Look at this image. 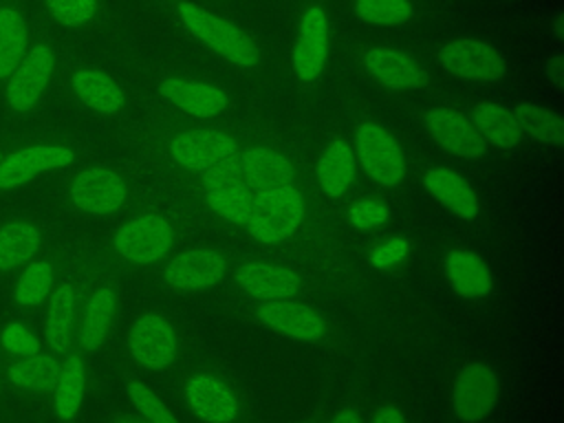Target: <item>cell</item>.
Wrapping results in <instances>:
<instances>
[{
  "label": "cell",
  "instance_id": "obj_1",
  "mask_svg": "<svg viewBox=\"0 0 564 423\" xmlns=\"http://www.w3.org/2000/svg\"><path fill=\"white\" fill-rule=\"evenodd\" d=\"M82 152L75 141L40 130H7L0 134V198L77 165Z\"/></svg>",
  "mask_w": 564,
  "mask_h": 423
},
{
  "label": "cell",
  "instance_id": "obj_2",
  "mask_svg": "<svg viewBox=\"0 0 564 423\" xmlns=\"http://www.w3.org/2000/svg\"><path fill=\"white\" fill-rule=\"evenodd\" d=\"M59 70V53L53 40L33 29V40L0 90V112L9 123L33 117L46 101V95Z\"/></svg>",
  "mask_w": 564,
  "mask_h": 423
},
{
  "label": "cell",
  "instance_id": "obj_3",
  "mask_svg": "<svg viewBox=\"0 0 564 423\" xmlns=\"http://www.w3.org/2000/svg\"><path fill=\"white\" fill-rule=\"evenodd\" d=\"M128 196L130 183L126 174L104 163H93L75 170L64 185V198L68 207L77 214L93 218L115 216L123 209Z\"/></svg>",
  "mask_w": 564,
  "mask_h": 423
},
{
  "label": "cell",
  "instance_id": "obj_4",
  "mask_svg": "<svg viewBox=\"0 0 564 423\" xmlns=\"http://www.w3.org/2000/svg\"><path fill=\"white\" fill-rule=\"evenodd\" d=\"M176 13L185 31L218 57L240 68H253L258 64V46L234 22L216 13H209L207 9L194 2H181L176 7Z\"/></svg>",
  "mask_w": 564,
  "mask_h": 423
},
{
  "label": "cell",
  "instance_id": "obj_5",
  "mask_svg": "<svg viewBox=\"0 0 564 423\" xmlns=\"http://www.w3.org/2000/svg\"><path fill=\"white\" fill-rule=\"evenodd\" d=\"M306 196L300 187L289 185L267 194H258L245 223L247 234L262 245H280L289 240L306 218Z\"/></svg>",
  "mask_w": 564,
  "mask_h": 423
},
{
  "label": "cell",
  "instance_id": "obj_6",
  "mask_svg": "<svg viewBox=\"0 0 564 423\" xmlns=\"http://www.w3.org/2000/svg\"><path fill=\"white\" fill-rule=\"evenodd\" d=\"M176 242L174 225L161 214H139L123 220L112 238V253L132 267H150L161 262Z\"/></svg>",
  "mask_w": 564,
  "mask_h": 423
},
{
  "label": "cell",
  "instance_id": "obj_7",
  "mask_svg": "<svg viewBox=\"0 0 564 423\" xmlns=\"http://www.w3.org/2000/svg\"><path fill=\"white\" fill-rule=\"evenodd\" d=\"M352 152L364 174L381 187H397L408 174V161L401 143L377 121H364L355 128Z\"/></svg>",
  "mask_w": 564,
  "mask_h": 423
},
{
  "label": "cell",
  "instance_id": "obj_8",
  "mask_svg": "<svg viewBox=\"0 0 564 423\" xmlns=\"http://www.w3.org/2000/svg\"><path fill=\"white\" fill-rule=\"evenodd\" d=\"M170 159L189 172H209L238 156V141L227 130L189 128L176 132L167 143Z\"/></svg>",
  "mask_w": 564,
  "mask_h": 423
},
{
  "label": "cell",
  "instance_id": "obj_9",
  "mask_svg": "<svg viewBox=\"0 0 564 423\" xmlns=\"http://www.w3.org/2000/svg\"><path fill=\"white\" fill-rule=\"evenodd\" d=\"M66 273V258L57 249H44L24 264L4 289V297L15 313H35L44 306L57 282Z\"/></svg>",
  "mask_w": 564,
  "mask_h": 423
},
{
  "label": "cell",
  "instance_id": "obj_10",
  "mask_svg": "<svg viewBox=\"0 0 564 423\" xmlns=\"http://www.w3.org/2000/svg\"><path fill=\"white\" fill-rule=\"evenodd\" d=\"M438 66L458 79L467 82H498L507 75L502 53L478 37H454L438 48Z\"/></svg>",
  "mask_w": 564,
  "mask_h": 423
},
{
  "label": "cell",
  "instance_id": "obj_11",
  "mask_svg": "<svg viewBox=\"0 0 564 423\" xmlns=\"http://www.w3.org/2000/svg\"><path fill=\"white\" fill-rule=\"evenodd\" d=\"M82 280L75 273H64L42 311V341L57 357L75 346V324L82 302Z\"/></svg>",
  "mask_w": 564,
  "mask_h": 423
},
{
  "label": "cell",
  "instance_id": "obj_12",
  "mask_svg": "<svg viewBox=\"0 0 564 423\" xmlns=\"http://www.w3.org/2000/svg\"><path fill=\"white\" fill-rule=\"evenodd\" d=\"M48 247L46 227L24 214H13L0 220V293L9 286L15 273Z\"/></svg>",
  "mask_w": 564,
  "mask_h": 423
},
{
  "label": "cell",
  "instance_id": "obj_13",
  "mask_svg": "<svg viewBox=\"0 0 564 423\" xmlns=\"http://www.w3.org/2000/svg\"><path fill=\"white\" fill-rule=\"evenodd\" d=\"M128 352L145 370H165L178 355V335L163 313H141L128 330Z\"/></svg>",
  "mask_w": 564,
  "mask_h": 423
},
{
  "label": "cell",
  "instance_id": "obj_14",
  "mask_svg": "<svg viewBox=\"0 0 564 423\" xmlns=\"http://www.w3.org/2000/svg\"><path fill=\"white\" fill-rule=\"evenodd\" d=\"M500 397V379L485 361L465 364L452 383V410L463 423L487 419Z\"/></svg>",
  "mask_w": 564,
  "mask_h": 423
},
{
  "label": "cell",
  "instance_id": "obj_15",
  "mask_svg": "<svg viewBox=\"0 0 564 423\" xmlns=\"http://www.w3.org/2000/svg\"><path fill=\"white\" fill-rule=\"evenodd\" d=\"M200 187H203V200L214 216L231 225L247 223L256 194L242 181L236 159L205 172Z\"/></svg>",
  "mask_w": 564,
  "mask_h": 423
},
{
  "label": "cell",
  "instance_id": "obj_16",
  "mask_svg": "<svg viewBox=\"0 0 564 423\" xmlns=\"http://www.w3.org/2000/svg\"><path fill=\"white\" fill-rule=\"evenodd\" d=\"M119 295L110 282H99L82 289V302L75 324V346L84 355L97 352L117 319Z\"/></svg>",
  "mask_w": 564,
  "mask_h": 423
},
{
  "label": "cell",
  "instance_id": "obj_17",
  "mask_svg": "<svg viewBox=\"0 0 564 423\" xmlns=\"http://www.w3.org/2000/svg\"><path fill=\"white\" fill-rule=\"evenodd\" d=\"M227 273V258L214 247H189L174 253L163 267V282L183 293L207 291Z\"/></svg>",
  "mask_w": 564,
  "mask_h": 423
},
{
  "label": "cell",
  "instance_id": "obj_18",
  "mask_svg": "<svg viewBox=\"0 0 564 423\" xmlns=\"http://www.w3.org/2000/svg\"><path fill=\"white\" fill-rule=\"evenodd\" d=\"M423 126L427 134L441 145L445 152L465 159L478 161L485 156L487 145L480 139L478 130L474 128L471 119L454 108L432 106L423 112Z\"/></svg>",
  "mask_w": 564,
  "mask_h": 423
},
{
  "label": "cell",
  "instance_id": "obj_19",
  "mask_svg": "<svg viewBox=\"0 0 564 423\" xmlns=\"http://www.w3.org/2000/svg\"><path fill=\"white\" fill-rule=\"evenodd\" d=\"M328 59V18L319 4H311L300 22L291 51V64L300 82L319 79Z\"/></svg>",
  "mask_w": 564,
  "mask_h": 423
},
{
  "label": "cell",
  "instance_id": "obj_20",
  "mask_svg": "<svg viewBox=\"0 0 564 423\" xmlns=\"http://www.w3.org/2000/svg\"><path fill=\"white\" fill-rule=\"evenodd\" d=\"M236 286L253 300H293L302 289V278L273 260H245L234 271Z\"/></svg>",
  "mask_w": 564,
  "mask_h": 423
},
{
  "label": "cell",
  "instance_id": "obj_21",
  "mask_svg": "<svg viewBox=\"0 0 564 423\" xmlns=\"http://www.w3.org/2000/svg\"><path fill=\"white\" fill-rule=\"evenodd\" d=\"M256 319L295 341H319L326 335V319L315 308L295 300H271L256 306Z\"/></svg>",
  "mask_w": 564,
  "mask_h": 423
},
{
  "label": "cell",
  "instance_id": "obj_22",
  "mask_svg": "<svg viewBox=\"0 0 564 423\" xmlns=\"http://www.w3.org/2000/svg\"><path fill=\"white\" fill-rule=\"evenodd\" d=\"M185 403L203 423H234L240 412L236 392L220 377L196 372L185 383Z\"/></svg>",
  "mask_w": 564,
  "mask_h": 423
},
{
  "label": "cell",
  "instance_id": "obj_23",
  "mask_svg": "<svg viewBox=\"0 0 564 423\" xmlns=\"http://www.w3.org/2000/svg\"><path fill=\"white\" fill-rule=\"evenodd\" d=\"M236 165L240 170L242 181L251 187V192L267 194L280 187H289L295 181V167L291 159L269 145H249L236 156Z\"/></svg>",
  "mask_w": 564,
  "mask_h": 423
},
{
  "label": "cell",
  "instance_id": "obj_24",
  "mask_svg": "<svg viewBox=\"0 0 564 423\" xmlns=\"http://www.w3.org/2000/svg\"><path fill=\"white\" fill-rule=\"evenodd\" d=\"M159 95L196 119H214L229 106V97L220 86L176 75L159 82Z\"/></svg>",
  "mask_w": 564,
  "mask_h": 423
},
{
  "label": "cell",
  "instance_id": "obj_25",
  "mask_svg": "<svg viewBox=\"0 0 564 423\" xmlns=\"http://www.w3.org/2000/svg\"><path fill=\"white\" fill-rule=\"evenodd\" d=\"M73 99L95 115H117L126 106V93L115 77L95 66H75L66 82Z\"/></svg>",
  "mask_w": 564,
  "mask_h": 423
},
{
  "label": "cell",
  "instance_id": "obj_26",
  "mask_svg": "<svg viewBox=\"0 0 564 423\" xmlns=\"http://www.w3.org/2000/svg\"><path fill=\"white\" fill-rule=\"evenodd\" d=\"M425 194L454 214L458 220H474L480 214V198L471 183L452 167H430L421 176Z\"/></svg>",
  "mask_w": 564,
  "mask_h": 423
},
{
  "label": "cell",
  "instance_id": "obj_27",
  "mask_svg": "<svg viewBox=\"0 0 564 423\" xmlns=\"http://www.w3.org/2000/svg\"><path fill=\"white\" fill-rule=\"evenodd\" d=\"M366 73L390 90H416L427 84V73L403 51L372 46L361 57Z\"/></svg>",
  "mask_w": 564,
  "mask_h": 423
},
{
  "label": "cell",
  "instance_id": "obj_28",
  "mask_svg": "<svg viewBox=\"0 0 564 423\" xmlns=\"http://www.w3.org/2000/svg\"><path fill=\"white\" fill-rule=\"evenodd\" d=\"M33 40L24 0H0V90Z\"/></svg>",
  "mask_w": 564,
  "mask_h": 423
},
{
  "label": "cell",
  "instance_id": "obj_29",
  "mask_svg": "<svg viewBox=\"0 0 564 423\" xmlns=\"http://www.w3.org/2000/svg\"><path fill=\"white\" fill-rule=\"evenodd\" d=\"M443 271L449 289L463 300H482L494 289L489 264L469 249H449L443 260Z\"/></svg>",
  "mask_w": 564,
  "mask_h": 423
},
{
  "label": "cell",
  "instance_id": "obj_30",
  "mask_svg": "<svg viewBox=\"0 0 564 423\" xmlns=\"http://www.w3.org/2000/svg\"><path fill=\"white\" fill-rule=\"evenodd\" d=\"M355 176H357V161H355L352 145L341 137L330 139L322 148L315 163L317 187L328 198H341L352 187Z\"/></svg>",
  "mask_w": 564,
  "mask_h": 423
},
{
  "label": "cell",
  "instance_id": "obj_31",
  "mask_svg": "<svg viewBox=\"0 0 564 423\" xmlns=\"http://www.w3.org/2000/svg\"><path fill=\"white\" fill-rule=\"evenodd\" d=\"M86 381H88V375H86L84 357L79 350L70 348L66 355H62L59 375L51 390L53 412H55L57 421L70 423L79 414V408H82L84 394H86Z\"/></svg>",
  "mask_w": 564,
  "mask_h": 423
},
{
  "label": "cell",
  "instance_id": "obj_32",
  "mask_svg": "<svg viewBox=\"0 0 564 423\" xmlns=\"http://www.w3.org/2000/svg\"><path fill=\"white\" fill-rule=\"evenodd\" d=\"M62 357L51 350H40L37 355L24 359H7L2 379H7L15 390L26 394H48L59 375Z\"/></svg>",
  "mask_w": 564,
  "mask_h": 423
},
{
  "label": "cell",
  "instance_id": "obj_33",
  "mask_svg": "<svg viewBox=\"0 0 564 423\" xmlns=\"http://www.w3.org/2000/svg\"><path fill=\"white\" fill-rule=\"evenodd\" d=\"M469 119L478 130L480 139L485 141V145H491L498 150H511L520 145V141L524 139L511 110L496 101H476L471 106Z\"/></svg>",
  "mask_w": 564,
  "mask_h": 423
},
{
  "label": "cell",
  "instance_id": "obj_34",
  "mask_svg": "<svg viewBox=\"0 0 564 423\" xmlns=\"http://www.w3.org/2000/svg\"><path fill=\"white\" fill-rule=\"evenodd\" d=\"M511 115L522 132V137L533 139L535 143L562 148L564 143V119L560 112L533 104V101H520L511 108Z\"/></svg>",
  "mask_w": 564,
  "mask_h": 423
},
{
  "label": "cell",
  "instance_id": "obj_35",
  "mask_svg": "<svg viewBox=\"0 0 564 423\" xmlns=\"http://www.w3.org/2000/svg\"><path fill=\"white\" fill-rule=\"evenodd\" d=\"M42 337L22 317L9 319L0 328V350L7 355V359H24L37 355L42 350Z\"/></svg>",
  "mask_w": 564,
  "mask_h": 423
},
{
  "label": "cell",
  "instance_id": "obj_36",
  "mask_svg": "<svg viewBox=\"0 0 564 423\" xmlns=\"http://www.w3.org/2000/svg\"><path fill=\"white\" fill-rule=\"evenodd\" d=\"M48 20L64 29H84L95 22L99 0H40Z\"/></svg>",
  "mask_w": 564,
  "mask_h": 423
},
{
  "label": "cell",
  "instance_id": "obj_37",
  "mask_svg": "<svg viewBox=\"0 0 564 423\" xmlns=\"http://www.w3.org/2000/svg\"><path fill=\"white\" fill-rule=\"evenodd\" d=\"M355 13L361 22L377 26L403 24L414 15L410 0H355Z\"/></svg>",
  "mask_w": 564,
  "mask_h": 423
},
{
  "label": "cell",
  "instance_id": "obj_38",
  "mask_svg": "<svg viewBox=\"0 0 564 423\" xmlns=\"http://www.w3.org/2000/svg\"><path fill=\"white\" fill-rule=\"evenodd\" d=\"M126 394L134 405L139 419H143L145 423H181L178 416L163 403V399H159V394H154L143 381H128Z\"/></svg>",
  "mask_w": 564,
  "mask_h": 423
},
{
  "label": "cell",
  "instance_id": "obj_39",
  "mask_svg": "<svg viewBox=\"0 0 564 423\" xmlns=\"http://www.w3.org/2000/svg\"><path fill=\"white\" fill-rule=\"evenodd\" d=\"M388 218H390V207L379 198H359V200H352L346 209V223L361 234L383 227Z\"/></svg>",
  "mask_w": 564,
  "mask_h": 423
},
{
  "label": "cell",
  "instance_id": "obj_40",
  "mask_svg": "<svg viewBox=\"0 0 564 423\" xmlns=\"http://www.w3.org/2000/svg\"><path fill=\"white\" fill-rule=\"evenodd\" d=\"M412 253V242L405 236H388L375 242L368 251V264L377 271H390L403 264Z\"/></svg>",
  "mask_w": 564,
  "mask_h": 423
},
{
  "label": "cell",
  "instance_id": "obj_41",
  "mask_svg": "<svg viewBox=\"0 0 564 423\" xmlns=\"http://www.w3.org/2000/svg\"><path fill=\"white\" fill-rule=\"evenodd\" d=\"M544 75L551 79V84L557 90H562V86H564V59H562V53H553L544 62Z\"/></svg>",
  "mask_w": 564,
  "mask_h": 423
},
{
  "label": "cell",
  "instance_id": "obj_42",
  "mask_svg": "<svg viewBox=\"0 0 564 423\" xmlns=\"http://www.w3.org/2000/svg\"><path fill=\"white\" fill-rule=\"evenodd\" d=\"M370 423H405V414L397 405L386 403L375 410V414L370 416Z\"/></svg>",
  "mask_w": 564,
  "mask_h": 423
},
{
  "label": "cell",
  "instance_id": "obj_43",
  "mask_svg": "<svg viewBox=\"0 0 564 423\" xmlns=\"http://www.w3.org/2000/svg\"><path fill=\"white\" fill-rule=\"evenodd\" d=\"M330 423H364L359 412L352 410V408H344L339 412H335V416L330 419Z\"/></svg>",
  "mask_w": 564,
  "mask_h": 423
},
{
  "label": "cell",
  "instance_id": "obj_44",
  "mask_svg": "<svg viewBox=\"0 0 564 423\" xmlns=\"http://www.w3.org/2000/svg\"><path fill=\"white\" fill-rule=\"evenodd\" d=\"M562 20H564V18H562V13H557V15H555V24H553V33H555V37H557V40H562V35H564Z\"/></svg>",
  "mask_w": 564,
  "mask_h": 423
},
{
  "label": "cell",
  "instance_id": "obj_45",
  "mask_svg": "<svg viewBox=\"0 0 564 423\" xmlns=\"http://www.w3.org/2000/svg\"><path fill=\"white\" fill-rule=\"evenodd\" d=\"M115 423H145V421L139 416H119Z\"/></svg>",
  "mask_w": 564,
  "mask_h": 423
},
{
  "label": "cell",
  "instance_id": "obj_46",
  "mask_svg": "<svg viewBox=\"0 0 564 423\" xmlns=\"http://www.w3.org/2000/svg\"><path fill=\"white\" fill-rule=\"evenodd\" d=\"M0 390H2V372H0Z\"/></svg>",
  "mask_w": 564,
  "mask_h": 423
},
{
  "label": "cell",
  "instance_id": "obj_47",
  "mask_svg": "<svg viewBox=\"0 0 564 423\" xmlns=\"http://www.w3.org/2000/svg\"><path fill=\"white\" fill-rule=\"evenodd\" d=\"M291 423H300V421H291Z\"/></svg>",
  "mask_w": 564,
  "mask_h": 423
}]
</instances>
